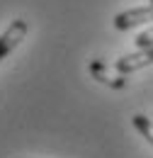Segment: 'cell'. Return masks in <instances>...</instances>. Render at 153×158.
Masks as SVG:
<instances>
[{
	"label": "cell",
	"instance_id": "obj_1",
	"mask_svg": "<svg viewBox=\"0 0 153 158\" xmlns=\"http://www.w3.org/2000/svg\"><path fill=\"white\" fill-rule=\"evenodd\" d=\"M27 32H29L27 20H12L10 22V27L0 34V61L7 59V56L17 49V44L27 37Z\"/></svg>",
	"mask_w": 153,
	"mask_h": 158
},
{
	"label": "cell",
	"instance_id": "obj_2",
	"mask_svg": "<svg viewBox=\"0 0 153 158\" xmlns=\"http://www.w3.org/2000/svg\"><path fill=\"white\" fill-rule=\"evenodd\" d=\"M151 63H153V46H148V49H139L134 54H126V56L117 59L114 61V71L122 73V76H129V73L141 71V68H146V66H151Z\"/></svg>",
	"mask_w": 153,
	"mask_h": 158
},
{
	"label": "cell",
	"instance_id": "obj_3",
	"mask_svg": "<svg viewBox=\"0 0 153 158\" xmlns=\"http://www.w3.org/2000/svg\"><path fill=\"white\" fill-rule=\"evenodd\" d=\"M153 20V5H143V7H131V10H124L114 17V29L119 32H126L131 27H139L143 22H151Z\"/></svg>",
	"mask_w": 153,
	"mask_h": 158
},
{
	"label": "cell",
	"instance_id": "obj_4",
	"mask_svg": "<svg viewBox=\"0 0 153 158\" xmlns=\"http://www.w3.org/2000/svg\"><path fill=\"white\" fill-rule=\"evenodd\" d=\"M90 76L95 80H100L102 85H110V88H114V90H122L124 85H126V78L119 73V76H112L110 73V66L105 63V61H93L90 63Z\"/></svg>",
	"mask_w": 153,
	"mask_h": 158
},
{
	"label": "cell",
	"instance_id": "obj_5",
	"mask_svg": "<svg viewBox=\"0 0 153 158\" xmlns=\"http://www.w3.org/2000/svg\"><path fill=\"white\" fill-rule=\"evenodd\" d=\"M131 122H134V127L139 129V134L146 139L148 143L153 146V122L148 117H143V114H134L131 117Z\"/></svg>",
	"mask_w": 153,
	"mask_h": 158
},
{
	"label": "cell",
	"instance_id": "obj_6",
	"mask_svg": "<svg viewBox=\"0 0 153 158\" xmlns=\"http://www.w3.org/2000/svg\"><path fill=\"white\" fill-rule=\"evenodd\" d=\"M134 41H136V46H139V49H148V46H153V27H148L146 32H141Z\"/></svg>",
	"mask_w": 153,
	"mask_h": 158
},
{
	"label": "cell",
	"instance_id": "obj_7",
	"mask_svg": "<svg viewBox=\"0 0 153 158\" xmlns=\"http://www.w3.org/2000/svg\"><path fill=\"white\" fill-rule=\"evenodd\" d=\"M151 5H153V0H151Z\"/></svg>",
	"mask_w": 153,
	"mask_h": 158
}]
</instances>
